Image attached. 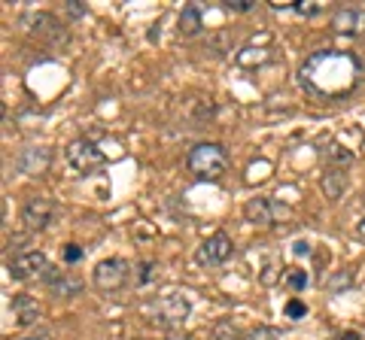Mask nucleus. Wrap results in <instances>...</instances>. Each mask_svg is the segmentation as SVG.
I'll return each instance as SVG.
<instances>
[{
  "instance_id": "nucleus-21",
  "label": "nucleus",
  "mask_w": 365,
  "mask_h": 340,
  "mask_svg": "<svg viewBox=\"0 0 365 340\" xmlns=\"http://www.w3.org/2000/svg\"><path fill=\"white\" fill-rule=\"evenodd\" d=\"M244 340H280V331H277V328H271V325H259Z\"/></svg>"
},
{
  "instance_id": "nucleus-22",
  "label": "nucleus",
  "mask_w": 365,
  "mask_h": 340,
  "mask_svg": "<svg viewBox=\"0 0 365 340\" xmlns=\"http://www.w3.org/2000/svg\"><path fill=\"white\" fill-rule=\"evenodd\" d=\"M216 340H241V331H237V328L225 319V322L216 325Z\"/></svg>"
},
{
  "instance_id": "nucleus-28",
  "label": "nucleus",
  "mask_w": 365,
  "mask_h": 340,
  "mask_svg": "<svg viewBox=\"0 0 365 340\" xmlns=\"http://www.w3.org/2000/svg\"><path fill=\"white\" fill-rule=\"evenodd\" d=\"M295 253H299V255H307V253H311V246H307L304 240H299V243H295Z\"/></svg>"
},
{
  "instance_id": "nucleus-3",
  "label": "nucleus",
  "mask_w": 365,
  "mask_h": 340,
  "mask_svg": "<svg viewBox=\"0 0 365 340\" xmlns=\"http://www.w3.org/2000/svg\"><path fill=\"white\" fill-rule=\"evenodd\" d=\"M64 155H67V164H71L76 174H95V170L107 164L104 149H98L91 140H73Z\"/></svg>"
},
{
  "instance_id": "nucleus-29",
  "label": "nucleus",
  "mask_w": 365,
  "mask_h": 340,
  "mask_svg": "<svg viewBox=\"0 0 365 340\" xmlns=\"http://www.w3.org/2000/svg\"><path fill=\"white\" fill-rule=\"evenodd\" d=\"M28 340H40V337H28Z\"/></svg>"
},
{
  "instance_id": "nucleus-15",
  "label": "nucleus",
  "mask_w": 365,
  "mask_h": 340,
  "mask_svg": "<svg viewBox=\"0 0 365 340\" xmlns=\"http://www.w3.org/2000/svg\"><path fill=\"white\" fill-rule=\"evenodd\" d=\"M201 28H204L201 6L198 4L182 6V13H180V33H182V37H195V33H201Z\"/></svg>"
},
{
  "instance_id": "nucleus-11",
  "label": "nucleus",
  "mask_w": 365,
  "mask_h": 340,
  "mask_svg": "<svg viewBox=\"0 0 365 340\" xmlns=\"http://www.w3.org/2000/svg\"><path fill=\"white\" fill-rule=\"evenodd\" d=\"M277 216H287V207H280L277 201H268V198H253L244 203V219L253 222V225H271Z\"/></svg>"
},
{
  "instance_id": "nucleus-12",
  "label": "nucleus",
  "mask_w": 365,
  "mask_h": 340,
  "mask_svg": "<svg viewBox=\"0 0 365 340\" xmlns=\"http://www.w3.org/2000/svg\"><path fill=\"white\" fill-rule=\"evenodd\" d=\"M332 31L335 33H350V37H365V9L344 6L332 16Z\"/></svg>"
},
{
  "instance_id": "nucleus-19",
  "label": "nucleus",
  "mask_w": 365,
  "mask_h": 340,
  "mask_svg": "<svg viewBox=\"0 0 365 340\" xmlns=\"http://www.w3.org/2000/svg\"><path fill=\"white\" fill-rule=\"evenodd\" d=\"M326 158H329V161H332V164H350L353 161V149H344V146H329V149H326Z\"/></svg>"
},
{
  "instance_id": "nucleus-25",
  "label": "nucleus",
  "mask_w": 365,
  "mask_h": 340,
  "mask_svg": "<svg viewBox=\"0 0 365 340\" xmlns=\"http://www.w3.org/2000/svg\"><path fill=\"white\" fill-rule=\"evenodd\" d=\"M67 16L83 18L86 16V4H83V0H67Z\"/></svg>"
},
{
  "instance_id": "nucleus-23",
  "label": "nucleus",
  "mask_w": 365,
  "mask_h": 340,
  "mask_svg": "<svg viewBox=\"0 0 365 340\" xmlns=\"http://www.w3.org/2000/svg\"><path fill=\"white\" fill-rule=\"evenodd\" d=\"M253 6L256 0H225V9H232V13H250Z\"/></svg>"
},
{
  "instance_id": "nucleus-26",
  "label": "nucleus",
  "mask_w": 365,
  "mask_h": 340,
  "mask_svg": "<svg viewBox=\"0 0 365 340\" xmlns=\"http://www.w3.org/2000/svg\"><path fill=\"white\" fill-rule=\"evenodd\" d=\"M83 258V249H79L76 243H67V249H64V262L67 265H73V262H79Z\"/></svg>"
},
{
  "instance_id": "nucleus-9",
  "label": "nucleus",
  "mask_w": 365,
  "mask_h": 340,
  "mask_svg": "<svg viewBox=\"0 0 365 340\" xmlns=\"http://www.w3.org/2000/svg\"><path fill=\"white\" fill-rule=\"evenodd\" d=\"M49 164H52V149H46V146H28V149H21V155L16 158L19 174H28V176L46 174Z\"/></svg>"
},
{
  "instance_id": "nucleus-10",
  "label": "nucleus",
  "mask_w": 365,
  "mask_h": 340,
  "mask_svg": "<svg viewBox=\"0 0 365 340\" xmlns=\"http://www.w3.org/2000/svg\"><path fill=\"white\" fill-rule=\"evenodd\" d=\"M21 28H25L28 33H37V37H43V40H52V43L64 40L61 25L49 13H28V16H21Z\"/></svg>"
},
{
  "instance_id": "nucleus-16",
  "label": "nucleus",
  "mask_w": 365,
  "mask_h": 340,
  "mask_svg": "<svg viewBox=\"0 0 365 340\" xmlns=\"http://www.w3.org/2000/svg\"><path fill=\"white\" fill-rule=\"evenodd\" d=\"M319 186H323V191H326V198L329 201H338L341 195H344V188H347V176L341 174V170H326L323 174V179H319Z\"/></svg>"
},
{
  "instance_id": "nucleus-1",
  "label": "nucleus",
  "mask_w": 365,
  "mask_h": 340,
  "mask_svg": "<svg viewBox=\"0 0 365 340\" xmlns=\"http://www.w3.org/2000/svg\"><path fill=\"white\" fill-rule=\"evenodd\" d=\"M365 79V64L356 52L344 49H317L299 67V85L314 100H344Z\"/></svg>"
},
{
  "instance_id": "nucleus-13",
  "label": "nucleus",
  "mask_w": 365,
  "mask_h": 340,
  "mask_svg": "<svg viewBox=\"0 0 365 340\" xmlns=\"http://www.w3.org/2000/svg\"><path fill=\"white\" fill-rule=\"evenodd\" d=\"M43 282L49 286L55 294H64V298H73V294L83 292V280L73 277V274H67V270H58V267H52L43 274Z\"/></svg>"
},
{
  "instance_id": "nucleus-7",
  "label": "nucleus",
  "mask_w": 365,
  "mask_h": 340,
  "mask_svg": "<svg viewBox=\"0 0 365 340\" xmlns=\"http://www.w3.org/2000/svg\"><path fill=\"white\" fill-rule=\"evenodd\" d=\"M49 270V258H46L40 249H19L9 262V277L25 282V280H34V277H43Z\"/></svg>"
},
{
  "instance_id": "nucleus-8",
  "label": "nucleus",
  "mask_w": 365,
  "mask_h": 340,
  "mask_svg": "<svg viewBox=\"0 0 365 340\" xmlns=\"http://www.w3.org/2000/svg\"><path fill=\"white\" fill-rule=\"evenodd\" d=\"M232 253H235L232 237L222 234V231H216V234H210L207 240L195 249V262L204 265V267H216V265H225L228 258H232Z\"/></svg>"
},
{
  "instance_id": "nucleus-27",
  "label": "nucleus",
  "mask_w": 365,
  "mask_h": 340,
  "mask_svg": "<svg viewBox=\"0 0 365 340\" xmlns=\"http://www.w3.org/2000/svg\"><path fill=\"white\" fill-rule=\"evenodd\" d=\"M247 52H262V49H253V46H247ZM268 58V55H256V64H262V61H265ZM250 61H253V55H237V64H250Z\"/></svg>"
},
{
  "instance_id": "nucleus-14",
  "label": "nucleus",
  "mask_w": 365,
  "mask_h": 340,
  "mask_svg": "<svg viewBox=\"0 0 365 340\" xmlns=\"http://www.w3.org/2000/svg\"><path fill=\"white\" fill-rule=\"evenodd\" d=\"M13 313H16L19 325H34L40 319V304H37V298H31V294H16L13 298Z\"/></svg>"
},
{
  "instance_id": "nucleus-6",
  "label": "nucleus",
  "mask_w": 365,
  "mask_h": 340,
  "mask_svg": "<svg viewBox=\"0 0 365 340\" xmlns=\"http://www.w3.org/2000/svg\"><path fill=\"white\" fill-rule=\"evenodd\" d=\"M58 216V203L52 198H28L21 207V222L28 231H46Z\"/></svg>"
},
{
  "instance_id": "nucleus-18",
  "label": "nucleus",
  "mask_w": 365,
  "mask_h": 340,
  "mask_svg": "<svg viewBox=\"0 0 365 340\" xmlns=\"http://www.w3.org/2000/svg\"><path fill=\"white\" fill-rule=\"evenodd\" d=\"M289 9L299 16H317V13H323V4L319 0H295V4H289Z\"/></svg>"
},
{
  "instance_id": "nucleus-24",
  "label": "nucleus",
  "mask_w": 365,
  "mask_h": 340,
  "mask_svg": "<svg viewBox=\"0 0 365 340\" xmlns=\"http://www.w3.org/2000/svg\"><path fill=\"white\" fill-rule=\"evenodd\" d=\"M287 316H289V319H304V316H307V307H304V304L302 301H289L287 304Z\"/></svg>"
},
{
  "instance_id": "nucleus-20",
  "label": "nucleus",
  "mask_w": 365,
  "mask_h": 340,
  "mask_svg": "<svg viewBox=\"0 0 365 340\" xmlns=\"http://www.w3.org/2000/svg\"><path fill=\"white\" fill-rule=\"evenodd\" d=\"M283 282H287L292 292H302V289L307 286V274H304V270H299V267H292V270H287V274H283Z\"/></svg>"
},
{
  "instance_id": "nucleus-5",
  "label": "nucleus",
  "mask_w": 365,
  "mask_h": 340,
  "mask_svg": "<svg viewBox=\"0 0 365 340\" xmlns=\"http://www.w3.org/2000/svg\"><path fill=\"white\" fill-rule=\"evenodd\" d=\"M186 316H189V301H186V294L168 292V294H162V298L153 301V322H158V325L174 328V325H180V322H186Z\"/></svg>"
},
{
  "instance_id": "nucleus-2",
  "label": "nucleus",
  "mask_w": 365,
  "mask_h": 340,
  "mask_svg": "<svg viewBox=\"0 0 365 340\" xmlns=\"http://www.w3.org/2000/svg\"><path fill=\"white\" fill-rule=\"evenodd\" d=\"M189 174H195L198 179H220L228 167V152L222 143H198L192 146L186 155Z\"/></svg>"
},
{
  "instance_id": "nucleus-4",
  "label": "nucleus",
  "mask_w": 365,
  "mask_h": 340,
  "mask_svg": "<svg viewBox=\"0 0 365 340\" xmlns=\"http://www.w3.org/2000/svg\"><path fill=\"white\" fill-rule=\"evenodd\" d=\"M128 280H131V267L125 258H104V262H98V267L91 270V282L101 292H119Z\"/></svg>"
},
{
  "instance_id": "nucleus-17",
  "label": "nucleus",
  "mask_w": 365,
  "mask_h": 340,
  "mask_svg": "<svg viewBox=\"0 0 365 340\" xmlns=\"http://www.w3.org/2000/svg\"><path fill=\"white\" fill-rule=\"evenodd\" d=\"M158 277V265L155 262H140L137 265V286H150V282H155Z\"/></svg>"
}]
</instances>
